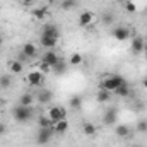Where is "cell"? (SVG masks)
Returning a JSON list of instances; mask_svg holds the SVG:
<instances>
[{"label":"cell","instance_id":"cell-6","mask_svg":"<svg viewBox=\"0 0 147 147\" xmlns=\"http://www.w3.org/2000/svg\"><path fill=\"white\" fill-rule=\"evenodd\" d=\"M130 50L134 55H142L144 50H146V41L142 36H134L132 38V43H130Z\"/></svg>","mask_w":147,"mask_h":147},{"label":"cell","instance_id":"cell-23","mask_svg":"<svg viewBox=\"0 0 147 147\" xmlns=\"http://www.w3.org/2000/svg\"><path fill=\"white\" fill-rule=\"evenodd\" d=\"M38 125H39V128H50V127H53V123H51V120L46 116V113H43V115L38 116Z\"/></svg>","mask_w":147,"mask_h":147},{"label":"cell","instance_id":"cell-24","mask_svg":"<svg viewBox=\"0 0 147 147\" xmlns=\"http://www.w3.org/2000/svg\"><path fill=\"white\" fill-rule=\"evenodd\" d=\"M12 86V75L10 74H2L0 75V89H9Z\"/></svg>","mask_w":147,"mask_h":147},{"label":"cell","instance_id":"cell-7","mask_svg":"<svg viewBox=\"0 0 147 147\" xmlns=\"http://www.w3.org/2000/svg\"><path fill=\"white\" fill-rule=\"evenodd\" d=\"M96 21V14L94 12H91V10H84V12H80V16H79V26L80 28H89L92 22Z\"/></svg>","mask_w":147,"mask_h":147},{"label":"cell","instance_id":"cell-33","mask_svg":"<svg viewBox=\"0 0 147 147\" xmlns=\"http://www.w3.org/2000/svg\"><path fill=\"white\" fill-rule=\"evenodd\" d=\"M5 134H7V125H5L3 121H0V137L5 135Z\"/></svg>","mask_w":147,"mask_h":147},{"label":"cell","instance_id":"cell-34","mask_svg":"<svg viewBox=\"0 0 147 147\" xmlns=\"http://www.w3.org/2000/svg\"><path fill=\"white\" fill-rule=\"evenodd\" d=\"M21 2H22L24 5H33V3H34L36 0H21Z\"/></svg>","mask_w":147,"mask_h":147},{"label":"cell","instance_id":"cell-16","mask_svg":"<svg viewBox=\"0 0 147 147\" xmlns=\"http://www.w3.org/2000/svg\"><path fill=\"white\" fill-rule=\"evenodd\" d=\"M34 101H36V96H33L31 92H24L21 98H19V103L21 106H34Z\"/></svg>","mask_w":147,"mask_h":147},{"label":"cell","instance_id":"cell-31","mask_svg":"<svg viewBox=\"0 0 147 147\" xmlns=\"http://www.w3.org/2000/svg\"><path fill=\"white\" fill-rule=\"evenodd\" d=\"M101 19H103V22H105V24H110L111 21H113V14H111V12H106V14H103V17H101Z\"/></svg>","mask_w":147,"mask_h":147},{"label":"cell","instance_id":"cell-37","mask_svg":"<svg viewBox=\"0 0 147 147\" xmlns=\"http://www.w3.org/2000/svg\"><path fill=\"white\" fill-rule=\"evenodd\" d=\"M113 2H116V3H125L127 0H113Z\"/></svg>","mask_w":147,"mask_h":147},{"label":"cell","instance_id":"cell-36","mask_svg":"<svg viewBox=\"0 0 147 147\" xmlns=\"http://www.w3.org/2000/svg\"><path fill=\"white\" fill-rule=\"evenodd\" d=\"M2 46H3V36L0 34V50H2Z\"/></svg>","mask_w":147,"mask_h":147},{"label":"cell","instance_id":"cell-11","mask_svg":"<svg viewBox=\"0 0 147 147\" xmlns=\"http://www.w3.org/2000/svg\"><path fill=\"white\" fill-rule=\"evenodd\" d=\"M51 99H53V92H51L50 89H39V92H38V96H36L38 103H41V105H50Z\"/></svg>","mask_w":147,"mask_h":147},{"label":"cell","instance_id":"cell-10","mask_svg":"<svg viewBox=\"0 0 147 147\" xmlns=\"http://www.w3.org/2000/svg\"><path fill=\"white\" fill-rule=\"evenodd\" d=\"M41 60H43V62H46L48 65H51V67H55V65L58 63V60H60V57L57 55V51H55V50H46V51L43 53V57H41Z\"/></svg>","mask_w":147,"mask_h":147},{"label":"cell","instance_id":"cell-32","mask_svg":"<svg viewBox=\"0 0 147 147\" xmlns=\"http://www.w3.org/2000/svg\"><path fill=\"white\" fill-rule=\"evenodd\" d=\"M137 130L139 132H147V121H139L137 123Z\"/></svg>","mask_w":147,"mask_h":147},{"label":"cell","instance_id":"cell-13","mask_svg":"<svg viewBox=\"0 0 147 147\" xmlns=\"http://www.w3.org/2000/svg\"><path fill=\"white\" fill-rule=\"evenodd\" d=\"M41 34H48V36L60 38V29H58L57 24H53V22H46V24L43 26V29H41Z\"/></svg>","mask_w":147,"mask_h":147},{"label":"cell","instance_id":"cell-1","mask_svg":"<svg viewBox=\"0 0 147 147\" xmlns=\"http://www.w3.org/2000/svg\"><path fill=\"white\" fill-rule=\"evenodd\" d=\"M125 84H128V82L125 80L123 75H120V74H111V75H105V77L101 79L99 89H105V91H108V92H115L120 86H125Z\"/></svg>","mask_w":147,"mask_h":147},{"label":"cell","instance_id":"cell-38","mask_svg":"<svg viewBox=\"0 0 147 147\" xmlns=\"http://www.w3.org/2000/svg\"><path fill=\"white\" fill-rule=\"evenodd\" d=\"M144 53H146V57H147V45H146V50H144Z\"/></svg>","mask_w":147,"mask_h":147},{"label":"cell","instance_id":"cell-12","mask_svg":"<svg viewBox=\"0 0 147 147\" xmlns=\"http://www.w3.org/2000/svg\"><path fill=\"white\" fill-rule=\"evenodd\" d=\"M21 53H24L29 60H33V58L38 55V46L33 45V43H24V45L21 46Z\"/></svg>","mask_w":147,"mask_h":147},{"label":"cell","instance_id":"cell-9","mask_svg":"<svg viewBox=\"0 0 147 147\" xmlns=\"http://www.w3.org/2000/svg\"><path fill=\"white\" fill-rule=\"evenodd\" d=\"M58 41H60V38L57 36H48V34H41L39 36V45L45 46L46 50H53L58 45Z\"/></svg>","mask_w":147,"mask_h":147},{"label":"cell","instance_id":"cell-20","mask_svg":"<svg viewBox=\"0 0 147 147\" xmlns=\"http://www.w3.org/2000/svg\"><path fill=\"white\" fill-rule=\"evenodd\" d=\"M103 123L105 125H108V127H115V123H116V111L115 110H108L105 115H103Z\"/></svg>","mask_w":147,"mask_h":147},{"label":"cell","instance_id":"cell-21","mask_svg":"<svg viewBox=\"0 0 147 147\" xmlns=\"http://www.w3.org/2000/svg\"><path fill=\"white\" fill-rule=\"evenodd\" d=\"M82 63H84V57H82V53H79V51H74L72 55L69 57V65L79 67V65H82Z\"/></svg>","mask_w":147,"mask_h":147},{"label":"cell","instance_id":"cell-17","mask_svg":"<svg viewBox=\"0 0 147 147\" xmlns=\"http://www.w3.org/2000/svg\"><path fill=\"white\" fill-rule=\"evenodd\" d=\"M53 132L62 135V134H67L69 132V121L67 120H60V121H55L53 123Z\"/></svg>","mask_w":147,"mask_h":147},{"label":"cell","instance_id":"cell-22","mask_svg":"<svg viewBox=\"0 0 147 147\" xmlns=\"http://www.w3.org/2000/svg\"><path fill=\"white\" fill-rule=\"evenodd\" d=\"M111 96H113V92H108V91H105V89H99L98 94H96V101H98V103H108L111 99Z\"/></svg>","mask_w":147,"mask_h":147},{"label":"cell","instance_id":"cell-18","mask_svg":"<svg viewBox=\"0 0 147 147\" xmlns=\"http://www.w3.org/2000/svg\"><path fill=\"white\" fill-rule=\"evenodd\" d=\"M130 132H132V130H130L127 125H123V123L115 125V135L120 137V139H127V137H130Z\"/></svg>","mask_w":147,"mask_h":147},{"label":"cell","instance_id":"cell-2","mask_svg":"<svg viewBox=\"0 0 147 147\" xmlns=\"http://www.w3.org/2000/svg\"><path fill=\"white\" fill-rule=\"evenodd\" d=\"M33 113H34V108L33 106H21L17 105L16 110H14V120L19 121V123H26L33 118Z\"/></svg>","mask_w":147,"mask_h":147},{"label":"cell","instance_id":"cell-26","mask_svg":"<svg viewBox=\"0 0 147 147\" xmlns=\"http://www.w3.org/2000/svg\"><path fill=\"white\" fill-rule=\"evenodd\" d=\"M77 7V0H60V9L62 10H72Z\"/></svg>","mask_w":147,"mask_h":147},{"label":"cell","instance_id":"cell-29","mask_svg":"<svg viewBox=\"0 0 147 147\" xmlns=\"http://www.w3.org/2000/svg\"><path fill=\"white\" fill-rule=\"evenodd\" d=\"M67 67H69V63H65V60H58V63L53 67V72H57V74H65V70H67Z\"/></svg>","mask_w":147,"mask_h":147},{"label":"cell","instance_id":"cell-4","mask_svg":"<svg viewBox=\"0 0 147 147\" xmlns=\"http://www.w3.org/2000/svg\"><path fill=\"white\" fill-rule=\"evenodd\" d=\"M26 80H28V84L31 87H41L45 84V75L36 69V70H31V72L26 75Z\"/></svg>","mask_w":147,"mask_h":147},{"label":"cell","instance_id":"cell-27","mask_svg":"<svg viewBox=\"0 0 147 147\" xmlns=\"http://www.w3.org/2000/svg\"><path fill=\"white\" fill-rule=\"evenodd\" d=\"M69 105H70V108H74V110H79L82 106V98L77 96V94H74V96H70V99H69Z\"/></svg>","mask_w":147,"mask_h":147},{"label":"cell","instance_id":"cell-8","mask_svg":"<svg viewBox=\"0 0 147 147\" xmlns=\"http://www.w3.org/2000/svg\"><path fill=\"white\" fill-rule=\"evenodd\" d=\"M111 34H113V38H115L116 41H127L128 38L132 36L130 29H128V28H125V26H116V28L111 31Z\"/></svg>","mask_w":147,"mask_h":147},{"label":"cell","instance_id":"cell-35","mask_svg":"<svg viewBox=\"0 0 147 147\" xmlns=\"http://www.w3.org/2000/svg\"><path fill=\"white\" fill-rule=\"evenodd\" d=\"M142 87L147 91V77H144V80H142Z\"/></svg>","mask_w":147,"mask_h":147},{"label":"cell","instance_id":"cell-25","mask_svg":"<svg viewBox=\"0 0 147 147\" xmlns=\"http://www.w3.org/2000/svg\"><path fill=\"white\" fill-rule=\"evenodd\" d=\"M113 94H115V96H118V98H128V96H130V87H128V84L120 86Z\"/></svg>","mask_w":147,"mask_h":147},{"label":"cell","instance_id":"cell-30","mask_svg":"<svg viewBox=\"0 0 147 147\" xmlns=\"http://www.w3.org/2000/svg\"><path fill=\"white\" fill-rule=\"evenodd\" d=\"M123 7H125V10H127L128 14L137 12V3H135V2H132V0H127V2L123 3Z\"/></svg>","mask_w":147,"mask_h":147},{"label":"cell","instance_id":"cell-14","mask_svg":"<svg viewBox=\"0 0 147 147\" xmlns=\"http://www.w3.org/2000/svg\"><path fill=\"white\" fill-rule=\"evenodd\" d=\"M31 16H33L36 21H45V19L50 16V10H48L46 5H43V7H36V9H33Z\"/></svg>","mask_w":147,"mask_h":147},{"label":"cell","instance_id":"cell-28","mask_svg":"<svg viewBox=\"0 0 147 147\" xmlns=\"http://www.w3.org/2000/svg\"><path fill=\"white\" fill-rule=\"evenodd\" d=\"M38 70L43 74V75H48V74L53 72V67H51V65H48L46 62H43V60H41V62L38 63Z\"/></svg>","mask_w":147,"mask_h":147},{"label":"cell","instance_id":"cell-5","mask_svg":"<svg viewBox=\"0 0 147 147\" xmlns=\"http://www.w3.org/2000/svg\"><path fill=\"white\" fill-rule=\"evenodd\" d=\"M53 134H55V132H53V127H50V128H38L36 144L38 146H45V144H48Z\"/></svg>","mask_w":147,"mask_h":147},{"label":"cell","instance_id":"cell-19","mask_svg":"<svg viewBox=\"0 0 147 147\" xmlns=\"http://www.w3.org/2000/svg\"><path fill=\"white\" fill-rule=\"evenodd\" d=\"M96 132H98V127L94 123H91V121H84L82 123V134L84 135L92 137V135H96Z\"/></svg>","mask_w":147,"mask_h":147},{"label":"cell","instance_id":"cell-39","mask_svg":"<svg viewBox=\"0 0 147 147\" xmlns=\"http://www.w3.org/2000/svg\"><path fill=\"white\" fill-rule=\"evenodd\" d=\"M130 147H142V146H130Z\"/></svg>","mask_w":147,"mask_h":147},{"label":"cell","instance_id":"cell-15","mask_svg":"<svg viewBox=\"0 0 147 147\" xmlns=\"http://www.w3.org/2000/svg\"><path fill=\"white\" fill-rule=\"evenodd\" d=\"M7 67H9V72L10 74H22L24 72V63L19 62V60H9L7 62Z\"/></svg>","mask_w":147,"mask_h":147},{"label":"cell","instance_id":"cell-3","mask_svg":"<svg viewBox=\"0 0 147 147\" xmlns=\"http://www.w3.org/2000/svg\"><path fill=\"white\" fill-rule=\"evenodd\" d=\"M46 116L51 120V123H55V121H60V120H67V110L63 108V106H50L48 110H46Z\"/></svg>","mask_w":147,"mask_h":147}]
</instances>
